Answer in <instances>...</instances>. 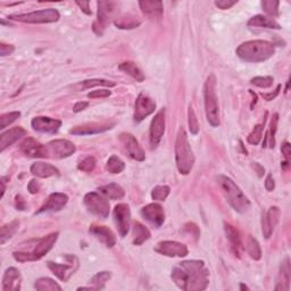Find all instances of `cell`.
<instances>
[{"label":"cell","mask_w":291,"mask_h":291,"mask_svg":"<svg viewBox=\"0 0 291 291\" xmlns=\"http://www.w3.org/2000/svg\"><path fill=\"white\" fill-rule=\"evenodd\" d=\"M171 278L184 291H201L210 283V271L202 260H184L174 266Z\"/></svg>","instance_id":"6da1fadb"},{"label":"cell","mask_w":291,"mask_h":291,"mask_svg":"<svg viewBox=\"0 0 291 291\" xmlns=\"http://www.w3.org/2000/svg\"><path fill=\"white\" fill-rule=\"evenodd\" d=\"M237 56L247 63H261L274 55L273 43L264 40H253L241 43L237 48Z\"/></svg>","instance_id":"7a4b0ae2"},{"label":"cell","mask_w":291,"mask_h":291,"mask_svg":"<svg viewBox=\"0 0 291 291\" xmlns=\"http://www.w3.org/2000/svg\"><path fill=\"white\" fill-rule=\"evenodd\" d=\"M218 184L222 189L223 195H224L226 201L230 206L238 213H246L250 210V200L248 199L241 189L237 186L234 180L230 178L221 176L218 177Z\"/></svg>","instance_id":"3957f363"},{"label":"cell","mask_w":291,"mask_h":291,"mask_svg":"<svg viewBox=\"0 0 291 291\" xmlns=\"http://www.w3.org/2000/svg\"><path fill=\"white\" fill-rule=\"evenodd\" d=\"M176 161L179 172L183 176H188L191 172L195 164V155L189 143L186 130L181 128L179 130L176 140Z\"/></svg>","instance_id":"277c9868"},{"label":"cell","mask_w":291,"mask_h":291,"mask_svg":"<svg viewBox=\"0 0 291 291\" xmlns=\"http://www.w3.org/2000/svg\"><path fill=\"white\" fill-rule=\"evenodd\" d=\"M58 239V232L48 235L47 237H43L41 239L35 240V248L32 251L26 250H18L14 251L13 256L19 263H25V261H35L42 258L43 256L47 255L51 250L52 247L56 244Z\"/></svg>","instance_id":"5b68a950"},{"label":"cell","mask_w":291,"mask_h":291,"mask_svg":"<svg viewBox=\"0 0 291 291\" xmlns=\"http://www.w3.org/2000/svg\"><path fill=\"white\" fill-rule=\"evenodd\" d=\"M203 98H205V110L208 123L216 128L220 125V113H218L216 79L214 74H211L206 79L205 85H203Z\"/></svg>","instance_id":"8992f818"},{"label":"cell","mask_w":291,"mask_h":291,"mask_svg":"<svg viewBox=\"0 0 291 291\" xmlns=\"http://www.w3.org/2000/svg\"><path fill=\"white\" fill-rule=\"evenodd\" d=\"M60 12L55 8H47L42 11H37L27 14H14L8 16L9 19L14 21L23 22V23H32V24H41V23H54L60 19Z\"/></svg>","instance_id":"52a82bcc"},{"label":"cell","mask_w":291,"mask_h":291,"mask_svg":"<svg viewBox=\"0 0 291 291\" xmlns=\"http://www.w3.org/2000/svg\"><path fill=\"white\" fill-rule=\"evenodd\" d=\"M97 6H98V15H97V19L92 28H94L96 35L100 37L104 35L106 27L110 22V18L114 16L119 4L114 2H98Z\"/></svg>","instance_id":"ba28073f"},{"label":"cell","mask_w":291,"mask_h":291,"mask_svg":"<svg viewBox=\"0 0 291 291\" xmlns=\"http://www.w3.org/2000/svg\"><path fill=\"white\" fill-rule=\"evenodd\" d=\"M84 206L89 213L101 218H106L109 215L110 206L105 198L97 192H89L84 196Z\"/></svg>","instance_id":"9c48e42d"},{"label":"cell","mask_w":291,"mask_h":291,"mask_svg":"<svg viewBox=\"0 0 291 291\" xmlns=\"http://www.w3.org/2000/svg\"><path fill=\"white\" fill-rule=\"evenodd\" d=\"M65 259L67 260L66 264L54 263V261H47V266L54 273L58 279L63 282H66L71 276L74 274L75 271L79 268V259L74 255H65Z\"/></svg>","instance_id":"30bf717a"},{"label":"cell","mask_w":291,"mask_h":291,"mask_svg":"<svg viewBox=\"0 0 291 291\" xmlns=\"http://www.w3.org/2000/svg\"><path fill=\"white\" fill-rule=\"evenodd\" d=\"M155 109H156V103H155L148 95H146L144 92H141V94L138 96L137 100H135L133 114L134 122H141L147 116L153 114Z\"/></svg>","instance_id":"8fae6325"},{"label":"cell","mask_w":291,"mask_h":291,"mask_svg":"<svg viewBox=\"0 0 291 291\" xmlns=\"http://www.w3.org/2000/svg\"><path fill=\"white\" fill-rule=\"evenodd\" d=\"M113 216L121 237H125L129 232L131 222V211L129 205H127V203H119V205H116L113 212Z\"/></svg>","instance_id":"7c38bea8"},{"label":"cell","mask_w":291,"mask_h":291,"mask_svg":"<svg viewBox=\"0 0 291 291\" xmlns=\"http://www.w3.org/2000/svg\"><path fill=\"white\" fill-rule=\"evenodd\" d=\"M165 109L162 108L158 113L155 115L152 123H150L149 130V139L152 148H156L161 142L163 135L165 133Z\"/></svg>","instance_id":"4fadbf2b"},{"label":"cell","mask_w":291,"mask_h":291,"mask_svg":"<svg viewBox=\"0 0 291 291\" xmlns=\"http://www.w3.org/2000/svg\"><path fill=\"white\" fill-rule=\"evenodd\" d=\"M48 155H52L54 158H66L75 153L76 147L69 140L58 139L47 144Z\"/></svg>","instance_id":"5bb4252c"},{"label":"cell","mask_w":291,"mask_h":291,"mask_svg":"<svg viewBox=\"0 0 291 291\" xmlns=\"http://www.w3.org/2000/svg\"><path fill=\"white\" fill-rule=\"evenodd\" d=\"M155 251L167 257H184L188 255V247L178 241H161L155 247Z\"/></svg>","instance_id":"9a60e30c"},{"label":"cell","mask_w":291,"mask_h":291,"mask_svg":"<svg viewBox=\"0 0 291 291\" xmlns=\"http://www.w3.org/2000/svg\"><path fill=\"white\" fill-rule=\"evenodd\" d=\"M120 141L122 142L125 150H127V153L129 154V156L131 158H133L138 162L144 161L146 155H144L143 149L141 148V146L139 144L138 140L135 139L132 134L127 133V132L121 133Z\"/></svg>","instance_id":"2e32d148"},{"label":"cell","mask_w":291,"mask_h":291,"mask_svg":"<svg viewBox=\"0 0 291 291\" xmlns=\"http://www.w3.org/2000/svg\"><path fill=\"white\" fill-rule=\"evenodd\" d=\"M280 208L276 206L270 207L268 212L263 213V218H261V230H263V236L266 239H270L272 236L275 226L278 225L280 220Z\"/></svg>","instance_id":"e0dca14e"},{"label":"cell","mask_w":291,"mask_h":291,"mask_svg":"<svg viewBox=\"0 0 291 291\" xmlns=\"http://www.w3.org/2000/svg\"><path fill=\"white\" fill-rule=\"evenodd\" d=\"M21 152L31 158H46L48 155L47 146L41 144L36 139L26 138L21 144Z\"/></svg>","instance_id":"ac0fdd59"},{"label":"cell","mask_w":291,"mask_h":291,"mask_svg":"<svg viewBox=\"0 0 291 291\" xmlns=\"http://www.w3.org/2000/svg\"><path fill=\"white\" fill-rule=\"evenodd\" d=\"M141 214L150 224L155 227H161L165 222V212L159 203H149L141 210Z\"/></svg>","instance_id":"d6986e66"},{"label":"cell","mask_w":291,"mask_h":291,"mask_svg":"<svg viewBox=\"0 0 291 291\" xmlns=\"http://www.w3.org/2000/svg\"><path fill=\"white\" fill-rule=\"evenodd\" d=\"M31 125L33 130L37 131V132L55 134L62 127V121L45 118V116H38V118L32 120Z\"/></svg>","instance_id":"ffe728a7"},{"label":"cell","mask_w":291,"mask_h":291,"mask_svg":"<svg viewBox=\"0 0 291 291\" xmlns=\"http://www.w3.org/2000/svg\"><path fill=\"white\" fill-rule=\"evenodd\" d=\"M67 201H69V197H67L65 193H62V192L51 193V195L48 197L45 205L40 207V210L37 211L36 215L42 214V213H55V212L61 211L65 207Z\"/></svg>","instance_id":"44dd1931"},{"label":"cell","mask_w":291,"mask_h":291,"mask_svg":"<svg viewBox=\"0 0 291 291\" xmlns=\"http://www.w3.org/2000/svg\"><path fill=\"white\" fill-rule=\"evenodd\" d=\"M89 232L96 238L97 240L103 242L107 248H111V247H114L116 244V237L114 235V232L107 226L94 224L90 226Z\"/></svg>","instance_id":"7402d4cb"},{"label":"cell","mask_w":291,"mask_h":291,"mask_svg":"<svg viewBox=\"0 0 291 291\" xmlns=\"http://www.w3.org/2000/svg\"><path fill=\"white\" fill-rule=\"evenodd\" d=\"M22 276L16 268H9L6 270L3 278L4 291H18L21 290Z\"/></svg>","instance_id":"603a6c76"},{"label":"cell","mask_w":291,"mask_h":291,"mask_svg":"<svg viewBox=\"0 0 291 291\" xmlns=\"http://www.w3.org/2000/svg\"><path fill=\"white\" fill-rule=\"evenodd\" d=\"M114 127V124H100V123H88L84 125H80V127L73 128L70 133L74 135H90V134H98L106 132V131L110 130Z\"/></svg>","instance_id":"cb8c5ba5"},{"label":"cell","mask_w":291,"mask_h":291,"mask_svg":"<svg viewBox=\"0 0 291 291\" xmlns=\"http://www.w3.org/2000/svg\"><path fill=\"white\" fill-rule=\"evenodd\" d=\"M26 134V131L21 127L13 128L11 130L6 131L0 134V152H5V149H7L9 146L15 143L17 140L21 139L22 137Z\"/></svg>","instance_id":"d4e9b609"},{"label":"cell","mask_w":291,"mask_h":291,"mask_svg":"<svg viewBox=\"0 0 291 291\" xmlns=\"http://www.w3.org/2000/svg\"><path fill=\"white\" fill-rule=\"evenodd\" d=\"M31 173L35 177L41 178V179H47L50 177H60V169L57 167L52 166L51 164L42 163V162H37L35 164H32L31 166Z\"/></svg>","instance_id":"484cf974"},{"label":"cell","mask_w":291,"mask_h":291,"mask_svg":"<svg viewBox=\"0 0 291 291\" xmlns=\"http://www.w3.org/2000/svg\"><path fill=\"white\" fill-rule=\"evenodd\" d=\"M224 230L226 234L227 240L230 242L231 249L234 251V254L238 257H240L241 250H242V242L241 238L239 235V231H238L234 225H231L230 223H224Z\"/></svg>","instance_id":"4316f807"},{"label":"cell","mask_w":291,"mask_h":291,"mask_svg":"<svg viewBox=\"0 0 291 291\" xmlns=\"http://www.w3.org/2000/svg\"><path fill=\"white\" fill-rule=\"evenodd\" d=\"M139 6L146 16L153 19L161 18L163 15V3L162 2H139Z\"/></svg>","instance_id":"83f0119b"},{"label":"cell","mask_w":291,"mask_h":291,"mask_svg":"<svg viewBox=\"0 0 291 291\" xmlns=\"http://www.w3.org/2000/svg\"><path fill=\"white\" fill-rule=\"evenodd\" d=\"M290 260L287 257L280 266V273L278 279V284L275 285V290H289L290 288Z\"/></svg>","instance_id":"f1b7e54d"},{"label":"cell","mask_w":291,"mask_h":291,"mask_svg":"<svg viewBox=\"0 0 291 291\" xmlns=\"http://www.w3.org/2000/svg\"><path fill=\"white\" fill-rule=\"evenodd\" d=\"M132 237L133 245L140 246L150 239V231L141 223L135 221L132 223Z\"/></svg>","instance_id":"f546056e"},{"label":"cell","mask_w":291,"mask_h":291,"mask_svg":"<svg viewBox=\"0 0 291 291\" xmlns=\"http://www.w3.org/2000/svg\"><path fill=\"white\" fill-rule=\"evenodd\" d=\"M98 190L100 191L101 195H104L107 198H109V199H113V200L122 199L125 195V191L123 190V188L116 183L106 184V186L104 187H100Z\"/></svg>","instance_id":"4dcf8cb0"},{"label":"cell","mask_w":291,"mask_h":291,"mask_svg":"<svg viewBox=\"0 0 291 291\" xmlns=\"http://www.w3.org/2000/svg\"><path fill=\"white\" fill-rule=\"evenodd\" d=\"M249 26H255V27H265V28H275V30H279L281 28L280 24L276 23L274 19L269 18L263 15H256L254 17H251L248 21Z\"/></svg>","instance_id":"1f68e13d"},{"label":"cell","mask_w":291,"mask_h":291,"mask_svg":"<svg viewBox=\"0 0 291 291\" xmlns=\"http://www.w3.org/2000/svg\"><path fill=\"white\" fill-rule=\"evenodd\" d=\"M111 278V274L110 272H99L97 273L96 275H94L90 280V287H81L77 290H99V289H103L105 287V284L107 281Z\"/></svg>","instance_id":"d6a6232c"},{"label":"cell","mask_w":291,"mask_h":291,"mask_svg":"<svg viewBox=\"0 0 291 291\" xmlns=\"http://www.w3.org/2000/svg\"><path fill=\"white\" fill-rule=\"evenodd\" d=\"M119 69L124 72V73H127L128 75L130 76H132L134 80H137L138 82H143L144 81V75H143V73L142 71L139 69L138 65L135 64V63L133 62H124L122 63L119 66Z\"/></svg>","instance_id":"836d02e7"},{"label":"cell","mask_w":291,"mask_h":291,"mask_svg":"<svg viewBox=\"0 0 291 291\" xmlns=\"http://www.w3.org/2000/svg\"><path fill=\"white\" fill-rule=\"evenodd\" d=\"M19 226V222L17 220H14L11 223H7L2 226V230H0V244L4 245L8 239L16 234Z\"/></svg>","instance_id":"e575fe53"},{"label":"cell","mask_w":291,"mask_h":291,"mask_svg":"<svg viewBox=\"0 0 291 291\" xmlns=\"http://www.w3.org/2000/svg\"><path fill=\"white\" fill-rule=\"evenodd\" d=\"M246 250L248 255L251 257V258L255 260H259L261 258V249L260 246L258 244L254 237L248 236L247 238V242H246Z\"/></svg>","instance_id":"d590c367"},{"label":"cell","mask_w":291,"mask_h":291,"mask_svg":"<svg viewBox=\"0 0 291 291\" xmlns=\"http://www.w3.org/2000/svg\"><path fill=\"white\" fill-rule=\"evenodd\" d=\"M115 26L118 28H123V30H131V28H135L138 27L141 22L140 19L135 16H124L118 18L114 22Z\"/></svg>","instance_id":"8d00e7d4"},{"label":"cell","mask_w":291,"mask_h":291,"mask_svg":"<svg viewBox=\"0 0 291 291\" xmlns=\"http://www.w3.org/2000/svg\"><path fill=\"white\" fill-rule=\"evenodd\" d=\"M35 287L39 291H61L62 287L58 283H56L54 280L49 278H40L36 281Z\"/></svg>","instance_id":"74e56055"},{"label":"cell","mask_w":291,"mask_h":291,"mask_svg":"<svg viewBox=\"0 0 291 291\" xmlns=\"http://www.w3.org/2000/svg\"><path fill=\"white\" fill-rule=\"evenodd\" d=\"M124 168H125L124 162L118 156H115V155L109 157L107 164H106V169L111 174H119L121 172H123Z\"/></svg>","instance_id":"f35d334b"},{"label":"cell","mask_w":291,"mask_h":291,"mask_svg":"<svg viewBox=\"0 0 291 291\" xmlns=\"http://www.w3.org/2000/svg\"><path fill=\"white\" fill-rule=\"evenodd\" d=\"M266 118H268V113L265 114V119L264 122L261 124L256 125V127L253 129V131L249 133L248 138H247V141H248L250 144H258L261 140V137H263V130L265 127V122H266Z\"/></svg>","instance_id":"ab89813d"},{"label":"cell","mask_w":291,"mask_h":291,"mask_svg":"<svg viewBox=\"0 0 291 291\" xmlns=\"http://www.w3.org/2000/svg\"><path fill=\"white\" fill-rule=\"evenodd\" d=\"M278 121H279V115L275 113L272 118V122H271L270 131L268 133H266V137H265V140L263 142V147H266V146H268V141L270 140V147L274 148V144H275L274 135L276 132V127H278Z\"/></svg>","instance_id":"60d3db41"},{"label":"cell","mask_w":291,"mask_h":291,"mask_svg":"<svg viewBox=\"0 0 291 291\" xmlns=\"http://www.w3.org/2000/svg\"><path fill=\"white\" fill-rule=\"evenodd\" d=\"M169 191H171V189L167 186H157L153 189L152 198L154 200L164 201L168 197Z\"/></svg>","instance_id":"b9f144b4"},{"label":"cell","mask_w":291,"mask_h":291,"mask_svg":"<svg viewBox=\"0 0 291 291\" xmlns=\"http://www.w3.org/2000/svg\"><path fill=\"white\" fill-rule=\"evenodd\" d=\"M19 116H21V113H19V111H11V113L3 114L2 116H0V129L2 130L6 129L9 124L15 122Z\"/></svg>","instance_id":"7bdbcfd3"},{"label":"cell","mask_w":291,"mask_h":291,"mask_svg":"<svg viewBox=\"0 0 291 291\" xmlns=\"http://www.w3.org/2000/svg\"><path fill=\"white\" fill-rule=\"evenodd\" d=\"M98 85H104V86H115L116 83L113 81H107V80H101V79H92V80H85L82 82V89H89L92 86H98Z\"/></svg>","instance_id":"ee69618b"},{"label":"cell","mask_w":291,"mask_h":291,"mask_svg":"<svg viewBox=\"0 0 291 291\" xmlns=\"http://www.w3.org/2000/svg\"><path fill=\"white\" fill-rule=\"evenodd\" d=\"M274 79L272 76H256L254 79H251L250 83L253 85L258 86V88H270L273 85Z\"/></svg>","instance_id":"f6af8a7d"},{"label":"cell","mask_w":291,"mask_h":291,"mask_svg":"<svg viewBox=\"0 0 291 291\" xmlns=\"http://www.w3.org/2000/svg\"><path fill=\"white\" fill-rule=\"evenodd\" d=\"M188 119H189V129H190L191 134H197L198 131H199V124H198L197 116L191 105L189 106L188 109Z\"/></svg>","instance_id":"bcb514c9"},{"label":"cell","mask_w":291,"mask_h":291,"mask_svg":"<svg viewBox=\"0 0 291 291\" xmlns=\"http://www.w3.org/2000/svg\"><path fill=\"white\" fill-rule=\"evenodd\" d=\"M261 7H263V11L271 16H276L279 14V2L265 0V2H261Z\"/></svg>","instance_id":"7dc6e473"},{"label":"cell","mask_w":291,"mask_h":291,"mask_svg":"<svg viewBox=\"0 0 291 291\" xmlns=\"http://www.w3.org/2000/svg\"><path fill=\"white\" fill-rule=\"evenodd\" d=\"M96 167V159L95 157H86L84 158L83 161H82L79 165H77V168L80 169L82 172H85V173H90L95 169Z\"/></svg>","instance_id":"c3c4849f"},{"label":"cell","mask_w":291,"mask_h":291,"mask_svg":"<svg viewBox=\"0 0 291 291\" xmlns=\"http://www.w3.org/2000/svg\"><path fill=\"white\" fill-rule=\"evenodd\" d=\"M111 95V92L109 90L106 89H100V90H95L91 91L88 94V98L95 99V98H106V97H109Z\"/></svg>","instance_id":"681fc988"},{"label":"cell","mask_w":291,"mask_h":291,"mask_svg":"<svg viewBox=\"0 0 291 291\" xmlns=\"http://www.w3.org/2000/svg\"><path fill=\"white\" fill-rule=\"evenodd\" d=\"M14 50H15V47L14 46L6 45V43H4V42L0 43V56L2 57L12 55Z\"/></svg>","instance_id":"f907efd6"},{"label":"cell","mask_w":291,"mask_h":291,"mask_svg":"<svg viewBox=\"0 0 291 291\" xmlns=\"http://www.w3.org/2000/svg\"><path fill=\"white\" fill-rule=\"evenodd\" d=\"M237 3V0H218V2H215V5L221 9H229L235 6Z\"/></svg>","instance_id":"816d5d0a"},{"label":"cell","mask_w":291,"mask_h":291,"mask_svg":"<svg viewBox=\"0 0 291 291\" xmlns=\"http://www.w3.org/2000/svg\"><path fill=\"white\" fill-rule=\"evenodd\" d=\"M281 152H282L283 154V156L285 158V162H290V155H291V146L289 142L285 141L283 144H282V147H281Z\"/></svg>","instance_id":"f5cc1de1"},{"label":"cell","mask_w":291,"mask_h":291,"mask_svg":"<svg viewBox=\"0 0 291 291\" xmlns=\"http://www.w3.org/2000/svg\"><path fill=\"white\" fill-rule=\"evenodd\" d=\"M27 189H28V191H30V193H32V195H36V193H38L39 190H40V184H39L37 180H31L30 183H28Z\"/></svg>","instance_id":"db71d44e"},{"label":"cell","mask_w":291,"mask_h":291,"mask_svg":"<svg viewBox=\"0 0 291 291\" xmlns=\"http://www.w3.org/2000/svg\"><path fill=\"white\" fill-rule=\"evenodd\" d=\"M76 5L81 8L82 12L86 14V15H91L90 3L89 2H76Z\"/></svg>","instance_id":"11a10c76"},{"label":"cell","mask_w":291,"mask_h":291,"mask_svg":"<svg viewBox=\"0 0 291 291\" xmlns=\"http://www.w3.org/2000/svg\"><path fill=\"white\" fill-rule=\"evenodd\" d=\"M280 90H281V84H279L278 86H276V89H275V91L274 92H271V94H261V96L264 97V99L265 100H268V101H271V100H273L276 96L279 95V92H280Z\"/></svg>","instance_id":"9f6ffc18"},{"label":"cell","mask_w":291,"mask_h":291,"mask_svg":"<svg viewBox=\"0 0 291 291\" xmlns=\"http://www.w3.org/2000/svg\"><path fill=\"white\" fill-rule=\"evenodd\" d=\"M265 188H266V190H268V191H273L274 190L275 183H274V180H273V177L271 176V174H269L268 178H266Z\"/></svg>","instance_id":"6f0895ef"},{"label":"cell","mask_w":291,"mask_h":291,"mask_svg":"<svg viewBox=\"0 0 291 291\" xmlns=\"http://www.w3.org/2000/svg\"><path fill=\"white\" fill-rule=\"evenodd\" d=\"M89 106L88 101H79V103H76L74 105V107H73V110H74V113H80V111L84 110L86 107Z\"/></svg>","instance_id":"680465c9"},{"label":"cell","mask_w":291,"mask_h":291,"mask_svg":"<svg viewBox=\"0 0 291 291\" xmlns=\"http://www.w3.org/2000/svg\"><path fill=\"white\" fill-rule=\"evenodd\" d=\"M15 203H16V208H17L18 211H25V208H26L25 201L22 199L21 196H16Z\"/></svg>","instance_id":"91938a15"},{"label":"cell","mask_w":291,"mask_h":291,"mask_svg":"<svg viewBox=\"0 0 291 291\" xmlns=\"http://www.w3.org/2000/svg\"><path fill=\"white\" fill-rule=\"evenodd\" d=\"M255 168L257 169V172H258V176L259 177H263V173L265 172V169L260 166L259 164H257V163H255Z\"/></svg>","instance_id":"94428289"},{"label":"cell","mask_w":291,"mask_h":291,"mask_svg":"<svg viewBox=\"0 0 291 291\" xmlns=\"http://www.w3.org/2000/svg\"><path fill=\"white\" fill-rule=\"evenodd\" d=\"M240 289H241V290H248L249 288L247 287V285H245L244 283H241V284H240Z\"/></svg>","instance_id":"6125c7cd"}]
</instances>
